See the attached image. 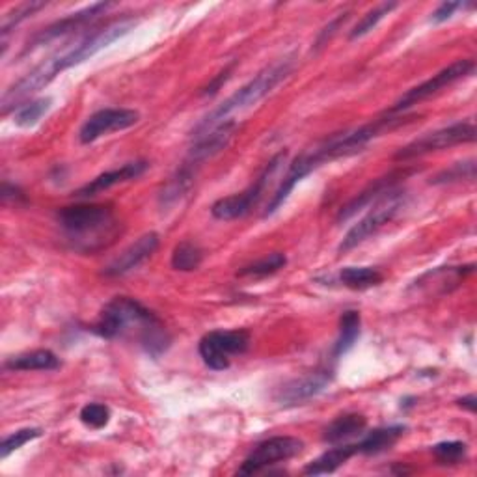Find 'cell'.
<instances>
[{"label":"cell","instance_id":"obj_22","mask_svg":"<svg viewBox=\"0 0 477 477\" xmlns=\"http://www.w3.org/2000/svg\"><path fill=\"white\" fill-rule=\"evenodd\" d=\"M4 367L10 371H52L60 367V358L49 349H36L8 358Z\"/></svg>","mask_w":477,"mask_h":477},{"label":"cell","instance_id":"obj_21","mask_svg":"<svg viewBox=\"0 0 477 477\" xmlns=\"http://www.w3.org/2000/svg\"><path fill=\"white\" fill-rule=\"evenodd\" d=\"M365 426H367L365 416L357 414V412L343 414L340 418H335L325 429L323 440L332 446L342 444V442H347L350 438L362 435L365 431Z\"/></svg>","mask_w":477,"mask_h":477},{"label":"cell","instance_id":"obj_14","mask_svg":"<svg viewBox=\"0 0 477 477\" xmlns=\"http://www.w3.org/2000/svg\"><path fill=\"white\" fill-rule=\"evenodd\" d=\"M332 377H334L332 371L328 369L313 371V373L293 379L286 382L284 386H280L278 392L274 394V399L276 403L284 406H293V404L310 401L327 390L332 382Z\"/></svg>","mask_w":477,"mask_h":477},{"label":"cell","instance_id":"obj_20","mask_svg":"<svg viewBox=\"0 0 477 477\" xmlns=\"http://www.w3.org/2000/svg\"><path fill=\"white\" fill-rule=\"evenodd\" d=\"M355 455H358V446L357 444H335V448H330L328 451H325L323 455H319L312 461L306 468L304 473L306 475H327V473H334L338 468H342L343 465H347L349 458H352Z\"/></svg>","mask_w":477,"mask_h":477},{"label":"cell","instance_id":"obj_31","mask_svg":"<svg viewBox=\"0 0 477 477\" xmlns=\"http://www.w3.org/2000/svg\"><path fill=\"white\" fill-rule=\"evenodd\" d=\"M42 8H45V3H25V4L12 8L8 13H4L3 25H0V34H3V40H6V36L15 27H19L25 19H28V17H32Z\"/></svg>","mask_w":477,"mask_h":477},{"label":"cell","instance_id":"obj_15","mask_svg":"<svg viewBox=\"0 0 477 477\" xmlns=\"http://www.w3.org/2000/svg\"><path fill=\"white\" fill-rule=\"evenodd\" d=\"M158 242H161L158 234L155 232L144 234L142 237H138L131 246H127V249L123 250L118 258H114L107 267H104L103 274L109 278H118V276L135 271L155 254V250L158 249Z\"/></svg>","mask_w":477,"mask_h":477},{"label":"cell","instance_id":"obj_35","mask_svg":"<svg viewBox=\"0 0 477 477\" xmlns=\"http://www.w3.org/2000/svg\"><path fill=\"white\" fill-rule=\"evenodd\" d=\"M347 19H349V12H343V13H340L338 17H335V19H332V21L319 32V36H317V40H315V43H313V50L323 49V47L334 38V34L338 32V28H340L342 25H345Z\"/></svg>","mask_w":477,"mask_h":477},{"label":"cell","instance_id":"obj_8","mask_svg":"<svg viewBox=\"0 0 477 477\" xmlns=\"http://www.w3.org/2000/svg\"><path fill=\"white\" fill-rule=\"evenodd\" d=\"M475 142V123L473 121H457L448 127L436 129L433 133L423 135L411 144L403 146L396 153V161H411V158L435 153L440 150H448L458 144H472Z\"/></svg>","mask_w":477,"mask_h":477},{"label":"cell","instance_id":"obj_9","mask_svg":"<svg viewBox=\"0 0 477 477\" xmlns=\"http://www.w3.org/2000/svg\"><path fill=\"white\" fill-rule=\"evenodd\" d=\"M250 343V334L246 330H213L200 340L198 352L209 369L224 371L229 367L232 357L244 355Z\"/></svg>","mask_w":477,"mask_h":477},{"label":"cell","instance_id":"obj_3","mask_svg":"<svg viewBox=\"0 0 477 477\" xmlns=\"http://www.w3.org/2000/svg\"><path fill=\"white\" fill-rule=\"evenodd\" d=\"M295 60L291 57L281 58L278 62H274L273 65L265 67L263 72H259L250 82H246L244 86H241L239 90L229 96L226 101H222L217 109L211 111L196 127L192 131V138L196 140L200 136H204L205 133H209L211 129H215L220 123L227 121V118L232 116L234 112L244 111L252 107V104H258L261 99L267 97L274 88L291 75L293 72Z\"/></svg>","mask_w":477,"mask_h":477},{"label":"cell","instance_id":"obj_32","mask_svg":"<svg viewBox=\"0 0 477 477\" xmlns=\"http://www.w3.org/2000/svg\"><path fill=\"white\" fill-rule=\"evenodd\" d=\"M473 181L475 180V161L470 158V161L465 163H457L446 170H442L438 175H435V180L431 181L433 185H446V183H457V181Z\"/></svg>","mask_w":477,"mask_h":477},{"label":"cell","instance_id":"obj_13","mask_svg":"<svg viewBox=\"0 0 477 477\" xmlns=\"http://www.w3.org/2000/svg\"><path fill=\"white\" fill-rule=\"evenodd\" d=\"M140 121V114L133 109H103L88 118L79 131L82 144H92L109 133L126 131Z\"/></svg>","mask_w":477,"mask_h":477},{"label":"cell","instance_id":"obj_6","mask_svg":"<svg viewBox=\"0 0 477 477\" xmlns=\"http://www.w3.org/2000/svg\"><path fill=\"white\" fill-rule=\"evenodd\" d=\"M286 157H288V151H280L278 155H274L250 187H246L239 194H232V196L220 198L211 205V215H213L217 220H235V219L249 215L254 209V205L261 200L263 192L265 188H267L274 172L286 163Z\"/></svg>","mask_w":477,"mask_h":477},{"label":"cell","instance_id":"obj_1","mask_svg":"<svg viewBox=\"0 0 477 477\" xmlns=\"http://www.w3.org/2000/svg\"><path fill=\"white\" fill-rule=\"evenodd\" d=\"M409 121L411 119L404 118V116H382L375 121L365 123V126H362V127L334 135V136L323 140V142L317 144L315 148L300 153L291 163L284 181H281V185L274 192V196L271 198L269 207H267V211H265V217L274 215L276 211L286 204V200L289 198V194L293 192L296 183L303 181L306 175H310L313 170L335 161V158L349 157V155H355V153L362 151L371 142V140H375L377 136H381L386 131H394Z\"/></svg>","mask_w":477,"mask_h":477},{"label":"cell","instance_id":"obj_5","mask_svg":"<svg viewBox=\"0 0 477 477\" xmlns=\"http://www.w3.org/2000/svg\"><path fill=\"white\" fill-rule=\"evenodd\" d=\"M135 27H136L135 19H121L111 25H104L103 28L84 34L81 40H77L72 45H67L65 49L58 50L57 55H52V57H55L60 72H65V69L69 67L94 58L99 50L107 49L116 40L126 36V34H129Z\"/></svg>","mask_w":477,"mask_h":477},{"label":"cell","instance_id":"obj_23","mask_svg":"<svg viewBox=\"0 0 477 477\" xmlns=\"http://www.w3.org/2000/svg\"><path fill=\"white\" fill-rule=\"evenodd\" d=\"M404 426H388L369 431L357 444L358 455H379L382 451H388L397 444V440L404 435Z\"/></svg>","mask_w":477,"mask_h":477},{"label":"cell","instance_id":"obj_4","mask_svg":"<svg viewBox=\"0 0 477 477\" xmlns=\"http://www.w3.org/2000/svg\"><path fill=\"white\" fill-rule=\"evenodd\" d=\"M60 227L82 250H94V244L103 246V237H112L116 226L114 211L104 204H81L62 207L57 213Z\"/></svg>","mask_w":477,"mask_h":477},{"label":"cell","instance_id":"obj_2","mask_svg":"<svg viewBox=\"0 0 477 477\" xmlns=\"http://www.w3.org/2000/svg\"><path fill=\"white\" fill-rule=\"evenodd\" d=\"M104 340L135 338L150 357L158 358L170 347V334L158 317L131 296H116L104 306L92 327Z\"/></svg>","mask_w":477,"mask_h":477},{"label":"cell","instance_id":"obj_12","mask_svg":"<svg viewBox=\"0 0 477 477\" xmlns=\"http://www.w3.org/2000/svg\"><path fill=\"white\" fill-rule=\"evenodd\" d=\"M111 8H114L112 3H96L92 6H86L84 10L81 12H75L72 15H67L64 17V19L57 21V23H52L49 25L47 28H43L42 32H38L36 36H34L28 45L25 47V52L23 55H28V52L32 50H36L50 42H55L62 36H67V34H72V32H77L81 28H84L86 25H92L96 19H99V17L103 13H107Z\"/></svg>","mask_w":477,"mask_h":477},{"label":"cell","instance_id":"obj_17","mask_svg":"<svg viewBox=\"0 0 477 477\" xmlns=\"http://www.w3.org/2000/svg\"><path fill=\"white\" fill-rule=\"evenodd\" d=\"M411 170H399V172H390L388 175H384V178L377 180L375 183H371L367 188H364L358 196L352 198L345 207L340 209L338 217H335V220L338 222H345L349 220L350 217H355L357 213H360V211L364 207H369L373 205L377 200H381L386 192H390L394 188H397V183L399 180H403L404 175H409Z\"/></svg>","mask_w":477,"mask_h":477},{"label":"cell","instance_id":"obj_18","mask_svg":"<svg viewBox=\"0 0 477 477\" xmlns=\"http://www.w3.org/2000/svg\"><path fill=\"white\" fill-rule=\"evenodd\" d=\"M148 168H150L148 161H133V163H127V165H123L119 168L109 170V172H104V173L97 175V178L92 180L90 183H86L84 187H81L75 192V196L77 198H92V196H97V194H101L104 190H109V188L116 187V185L138 180L140 175H142Z\"/></svg>","mask_w":477,"mask_h":477},{"label":"cell","instance_id":"obj_10","mask_svg":"<svg viewBox=\"0 0 477 477\" xmlns=\"http://www.w3.org/2000/svg\"><path fill=\"white\" fill-rule=\"evenodd\" d=\"M473 69H475L473 60H457L453 64H450L448 67L442 69V72H438L436 75H433L426 82H421V84L411 88V90L406 94H403L396 101L394 107L390 111H386V114L388 116L403 114L406 109H411V107H414V104L433 97L435 94H438L440 90H444V88H448L451 84H455L457 81H461V79L472 75Z\"/></svg>","mask_w":477,"mask_h":477},{"label":"cell","instance_id":"obj_7","mask_svg":"<svg viewBox=\"0 0 477 477\" xmlns=\"http://www.w3.org/2000/svg\"><path fill=\"white\" fill-rule=\"evenodd\" d=\"M403 205H404V192H401L399 188L386 192L381 200H377L373 205H371L367 215L360 219L345 234L343 241L338 246L340 254L357 249L358 244L365 242L371 235H375L379 229H382L388 222H392L396 219V215L399 213Z\"/></svg>","mask_w":477,"mask_h":477},{"label":"cell","instance_id":"obj_26","mask_svg":"<svg viewBox=\"0 0 477 477\" xmlns=\"http://www.w3.org/2000/svg\"><path fill=\"white\" fill-rule=\"evenodd\" d=\"M202 261H204V252L196 242L183 241L175 246L172 252V267L175 271H181V273L196 271L202 265Z\"/></svg>","mask_w":477,"mask_h":477},{"label":"cell","instance_id":"obj_24","mask_svg":"<svg viewBox=\"0 0 477 477\" xmlns=\"http://www.w3.org/2000/svg\"><path fill=\"white\" fill-rule=\"evenodd\" d=\"M360 325H362V317L358 312L349 310L342 315L340 319V332H338V340L334 343L332 349V357L334 358H342L347 352L355 347V343L360 338Z\"/></svg>","mask_w":477,"mask_h":477},{"label":"cell","instance_id":"obj_37","mask_svg":"<svg viewBox=\"0 0 477 477\" xmlns=\"http://www.w3.org/2000/svg\"><path fill=\"white\" fill-rule=\"evenodd\" d=\"M3 200L4 202L13 200L15 204L17 202H25V192L19 187H17V185H12V183L4 181L3 183Z\"/></svg>","mask_w":477,"mask_h":477},{"label":"cell","instance_id":"obj_19","mask_svg":"<svg viewBox=\"0 0 477 477\" xmlns=\"http://www.w3.org/2000/svg\"><path fill=\"white\" fill-rule=\"evenodd\" d=\"M198 170H200L198 166H194L192 163L185 161L178 168V172H175L168 180V183L163 187L161 194H158V204H161V207H172L178 202H181L190 192L194 180H196Z\"/></svg>","mask_w":477,"mask_h":477},{"label":"cell","instance_id":"obj_28","mask_svg":"<svg viewBox=\"0 0 477 477\" xmlns=\"http://www.w3.org/2000/svg\"><path fill=\"white\" fill-rule=\"evenodd\" d=\"M286 263H288V258L284 254L274 252V254L265 256L250 265H246V267H242L237 274L239 276H250V278H265V276H271V274L278 273L280 269H284Z\"/></svg>","mask_w":477,"mask_h":477},{"label":"cell","instance_id":"obj_27","mask_svg":"<svg viewBox=\"0 0 477 477\" xmlns=\"http://www.w3.org/2000/svg\"><path fill=\"white\" fill-rule=\"evenodd\" d=\"M50 107H52L50 97H38V99L27 101L25 104H21V107L13 112L15 126L34 127L50 111Z\"/></svg>","mask_w":477,"mask_h":477},{"label":"cell","instance_id":"obj_39","mask_svg":"<svg viewBox=\"0 0 477 477\" xmlns=\"http://www.w3.org/2000/svg\"><path fill=\"white\" fill-rule=\"evenodd\" d=\"M475 403H477V399H475V396L473 394H470V396H465L463 399H458L457 401V404L458 406H461V409H466L468 412H475Z\"/></svg>","mask_w":477,"mask_h":477},{"label":"cell","instance_id":"obj_11","mask_svg":"<svg viewBox=\"0 0 477 477\" xmlns=\"http://www.w3.org/2000/svg\"><path fill=\"white\" fill-rule=\"evenodd\" d=\"M303 450L304 442L295 436H273L252 450V453L246 457L244 463L239 466L237 475L259 473L273 465L289 461V458L303 453Z\"/></svg>","mask_w":477,"mask_h":477},{"label":"cell","instance_id":"obj_36","mask_svg":"<svg viewBox=\"0 0 477 477\" xmlns=\"http://www.w3.org/2000/svg\"><path fill=\"white\" fill-rule=\"evenodd\" d=\"M458 8H463V3H442L431 15V23L438 25V23H444L448 19H451L453 13L458 10Z\"/></svg>","mask_w":477,"mask_h":477},{"label":"cell","instance_id":"obj_30","mask_svg":"<svg viewBox=\"0 0 477 477\" xmlns=\"http://www.w3.org/2000/svg\"><path fill=\"white\" fill-rule=\"evenodd\" d=\"M433 455L436 458V463L442 466H455L461 465L466 455H468V446L461 440H450V442H440L433 448Z\"/></svg>","mask_w":477,"mask_h":477},{"label":"cell","instance_id":"obj_25","mask_svg":"<svg viewBox=\"0 0 477 477\" xmlns=\"http://www.w3.org/2000/svg\"><path fill=\"white\" fill-rule=\"evenodd\" d=\"M340 284L352 291H365L377 288L382 281V274L375 267H343L338 274Z\"/></svg>","mask_w":477,"mask_h":477},{"label":"cell","instance_id":"obj_29","mask_svg":"<svg viewBox=\"0 0 477 477\" xmlns=\"http://www.w3.org/2000/svg\"><path fill=\"white\" fill-rule=\"evenodd\" d=\"M396 8H399L397 3H382L379 6H375L373 10H369L362 19L358 21V25L350 30L349 38L350 40H358V38H364L365 34H369L371 30H375L377 25L384 19L386 15H390Z\"/></svg>","mask_w":477,"mask_h":477},{"label":"cell","instance_id":"obj_34","mask_svg":"<svg viewBox=\"0 0 477 477\" xmlns=\"http://www.w3.org/2000/svg\"><path fill=\"white\" fill-rule=\"evenodd\" d=\"M42 435H43V429L28 427V429H19V431H15V433L4 436L3 446H0V457H3V458L10 457L13 451L21 450L25 444H28V442L40 438Z\"/></svg>","mask_w":477,"mask_h":477},{"label":"cell","instance_id":"obj_38","mask_svg":"<svg viewBox=\"0 0 477 477\" xmlns=\"http://www.w3.org/2000/svg\"><path fill=\"white\" fill-rule=\"evenodd\" d=\"M232 67L234 65H229V67H226L224 69V72L222 73H219L217 75V79L213 81V82H211L207 88H205V90H204V96H213V94H217L219 92V88L229 79V75H232Z\"/></svg>","mask_w":477,"mask_h":477},{"label":"cell","instance_id":"obj_16","mask_svg":"<svg viewBox=\"0 0 477 477\" xmlns=\"http://www.w3.org/2000/svg\"><path fill=\"white\" fill-rule=\"evenodd\" d=\"M235 129H237V121L227 119L220 123V126H217L215 129L205 133L204 136L196 138L185 161L200 168L205 161H209V158H213L215 155H219L222 150L227 148L229 140H232L235 135Z\"/></svg>","mask_w":477,"mask_h":477},{"label":"cell","instance_id":"obj_33","mask_svg":"<svg viewBox=\"0 0 477 477\" xmlns=\"http://www.w3.org/2000/svg\"><path fill=\"white\" fill-rule=\"evenodd\" d=\"M79 418L86 427L103 429V427H107L111 421V409L103 403H88L82 406Z\"/></svg>","mask_w":477,"mask_h":477}]
</instances>
